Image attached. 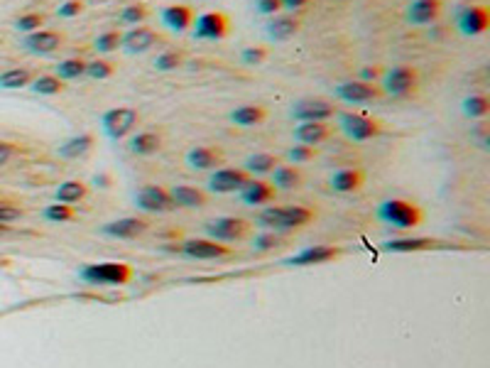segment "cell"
Masks as SVG:
<instances>
[{
  "mask_svg": "<svg viewBox=\"0 0 490 368\" xmlns=\"http://www.w3.org/2000/svg\"><path fill=\"white\" fill-rule=\"evenodd\" d=\"M135 206L140 211H147V214H167V211L177 209L172 196H169V191L164 189V186H154V184H147L137 191Z\"/></svg>",
  "mask_w": 490,
  "mask_h": 368,
  "instance_id": "obj_10",
  "label": "cell"
},
{
  "mask_svg": "<svg viewBox=\"0 0 490 368\" xmlns=\"http://www.w3.org/2000/svg\"><path fill=\"white\" fill-rule=\"evenodd\" d=\"M84 13V3L81 0H66V3H61L59 8H56V15L59 18H76V15H81Z\"/></svg>",
  "mask_w": 490,
  "mask_h": 368,
  "instance_id": "obj_47",
  "label": "cell"
},
{
  "mask_svg": "<svg viewBox=\"0 0 490 368\" xmlns=\"http://www.w3.org/2000/svg\"><path fill=\"white\" fill-rule=\"evenodd\" d=\"M23 219V209L8 204V201H0V224H10V221Z\"/></svg>",
  "mask_w": 490,
  "mask_h": 368,
  "instance_id": "obj_48",
  "label": "cell"
},
{
  "mask_svg": "<svg viewBox=\"0 0 490 368\" xmlns=\"http://www.w3.org/2000/svg\"><path fill=\"white\" fill-rule=\"evenodd\" d=\"M309 3H312V0H282V10H290V13H294V10H304Z\"/></svg>",
  "mask_w": 490,
  "mask_h": 368,
  "instance_id": "obj_52",
  "label": "cell"
},
{
  "mask_svg": "<svg viewBox=\"0 0 490 368\" xmlns=\"http://www.w3.org/2000/svg\"><path fill=\"white\" fill-rule=\"evenodd\" d=\"M121 42H123V35L118 32V30H106V32H101L94 40V47L101 54H108V52H116L118 47H121Z\"/></svg>",
  "mask_w": 490,
  "mask_h": 368,
  "instance_id": "obj_40",
  "label": "cell"
},
{
  "mask_svg": "<svg viewBox=\"0 0 490 368\" xmlns=\"http://www.w3.org/2000/svg\"><path fill=\"white\" fill-rule=\"evenodd\" d=\"M378 216H380V221H385L388 226L400 229V231L417 229V226L424 221V211L407 199H385L383 204L378 206Z\"/></svg>",
  "mask_w": 490,
  "mask_h": 368,
  "instance_id": "obj_2",
  "label": "cell"
},
{
  "mask_svg": "<svg viewBox=\"0 0 490 368\" xmlns=\"http://www.w3.org/2000/svg\"><path fill=\"white\" fill-rule=\"evenodd\" d=\"M272 186L275 189H285V191H290V189H297L299 184H302V172H299L294 165H277L275 170H272Z\"/></svg>",
  "mask_w": 490,
  "mask_h": 368,
  "instance_id": "obj_30",
  "label": "cell"
},
{
  "mask_svg": "<svg viewBox=\"0 0 490 368\" xmlns=\"http://www.w3.org/2000/svg\"><path fill=\"white\" fill-rule=\"evenodd\" d=\"M130 153L133 155H140V158H147V155H154L159 153V148H162V136L154 131H140L135 133V136L130 138Z\"/></svg>",
  "mask_w": 490,
  "mask_h": 368,
  "instance_id": "obj_29",
  "label": "cell"
},
{
  "mask_svg": "<svg viewBox=\"0 0 490 368\" xmlns=\"http://www.w3.org/2000/svg\"><path fill=\"white\" fill-rule=\"evenodd\" d=\"M490 111V101L488 96H468L466 101H463V113H466L468 118H486Z\"/></svg>",
  "mask_w": 490,
  "mask_h": 368,
  "instance_id": "obj_38",
  "label": "cell"
},
{
  "mask_svg": "<svg viewBox=\"0 0 490 368\" xmlns=\"http://www.w3.org/2000/svg\"><path fill=\"white\" fill-rule=\"evenodd\" d=\"M194 37L196 40H209V42H219L228 35V18L223 13H204L194 20Z\"/></svg>",
  "mask_w": 490,
  "mask_h": 368,
  "instance_id": "obj_11",
  "label": "cell"
},
{
  "mask_svg": "<svg viewBox=\"0 0 490 368\" xmlns=\"http://www.w3.org/2000/svg\"><path fill=\"white\" fill-rule=\"evenodd\" d=\"M292 136H294V143L314 148V145H321L324 140L331 138V126H329V123H299V126L294 128Z\"/></svg>",
  "mask_w": 490,
  "mask_h": 368,
  "instance_id": "obj_22",
  "label": "cell"
},
{
  "mask_svg": "<svg viewBox=\"0 0 490 368\" xmlns=\"http://www.w3.org/2000/svg\"><path fill=\"white\" fill-rule=\"evenodd\" d=\"M157 44H162V35L154 32L152 28H142V25H135V28L128 30L121 42V47L128 54H142V52L152 49Z\"/></svg>",
  "mask_w": 490,
  "mask_h": 368,
  "instance_id": "obj_15",
  "label": "cell"
},
{
  "mask_svg": "<svg viewBox=\"0 0 490 368\" xmlns=\"http://www.w3.org/2000/svg\"><path fill=\"white\" fill-rule=\"evenodd\" d=\"M44 219L51 221V224H64V221H71L74 219V209H71L69 204H49L47 209H44Z\"/></svg>",
  "mask_w": 490,
  "mask_h": 368,
  "instance_id": "obj_43",
  "label": "cell"
},
{
  "mask_svg": "<svg viewBox=\"0 0 490 368\" xmlns=\"http://www.w3.org/2000/svg\"><path fill=\"white\" fill-rule=\"evenodd\" d=\"M336 98H341L345 103H370V101H378L383 96V89L378 84H365V81H343L338 84L336 89Z\"/></svg>",
  "mask_w": 490,
  "mask_h": 368,
  "instance_id": "obj_14",
  "label": "cell"
},
{
  "mask_svg": "<svg viewBox=\"0 0 490 368\" xmlns=\"http://www.w3.org/2000/svg\"><path fill=\"white\" fill-rule=\"evenodd\" d=\"M383 74H385V69L380 64H368L358 71V81H365V84H378V81L383 79Z\"/></svg>",
  "mask_w": 490,
  "mask_h": 368,
  "instance_id": "obj_45",
  "label": "cell"
},
{
  "mask_svg": "<svg viewBox=\"0 0 490 368\" xmlns=\"http://www.w3.org/2000/svg\"><path fill=\"white\" fill-rule=\"evenodd\" d=\"M280 165V158L277 155H272V153H255V155H250V158L245 160V172L250 174H270L272 170Z\"/></svg>",
  "mask_w": 490,
  "mask_h": 368,
  "instance_id": "obj_32",
  "label": "cell"
},
{
  "mask_svg": "<svg viewBox=\"0 0 490 368\" xmlns=\"http://www.w3.org/2000/svg\"><path fill=\"white\" fill-rule=\"evenodd\" d=\"M223 162V153L211 145H196L187 153V165L192 170H216Z\"/></svg>",
  "mask_w": 490,
  "mask_h": 368,
  "instance_id": "obj_21",
  "label": "cell"
},
{
  "mask_svg": "<svg viewBox=\"0 0 490 368\" xmlns=\"http://www.w3.org/2000/svg\"><path fill=\"white\" fill-rule=\"evenodd\" d=\"M159 18H162L164 28L172 30V32H177V35H182L194 25L196 10L189 8V5H167V8L159 13Z\"/></svg>",
  "mask_w": 490,
  "mask_h": 368,
  "instance_id": "obj_17",
  "label": "cell"
},
{
  "mask_svg": "<svg viewBox=\"0 0 490 368\" xmlns=\"http://www.w3.org/2000/svg\"><path fill=\"white\" fill-rule=\"evenodd\" d=\"M240 59H243L245 64H250V66H257V64H262V61L267 59V49H265V47H245V49L240 52Z\"/></svg>",
  "mask_w": 490,
  "mask_h": 368,
  "instance_id": "obj_44",
  "label": "cell"
},
{
  "mask_svg": "<svg viewBox=\"0 0 490 368\" xmlns=\"http://www.w3.org/2000/svg\"><path fill=\"white\" fill-rule=\"evenodd\" d=\"M101 231H103V236H111V238H135V236H140L142 231H147V221L137 219V216H125V219L106 224Z\"/></svg>",
  "mask_w": 490,
  "mask_h": 368,
  "instance_id": "obj_24",
  "label": "cell"
},
{
  "mask_svg": "<svg viewBox=\"0 0 490 368\" xmlns=\"http://www.w3.org/2000/svg\"><path fill=\"white\" fill-rule=\"evenodd\" d=\"M265 118H267V111L260 103H245V106H238L235 111H231V121L240 128H255V126H260Z\"/></svg>",
  "mask_w": 490,
  "mask_h": 368,
  "instance_id": "obj_28",
  "label": "cell"
},
{
  "mask_svg": "<svg viewBox=\"0 0 490 368\" xmlns=\"http://www.w3.org/2000/svg\"><path fill=\"white\" fill-rule=\"evenodd\" d=\"M336 116V108L326 98H302L292 106V118L299 123H329Z\"/></svg>",
  "mask_w": 490,
  "mask_h": 368,
  "instance_id": "obj_7",
  "label": "cell"
},
{
  "mask_svg": "<svg viewBox=\"0 0 490 368\" xmlns=\"http://www.w3.org/2000/svg\"><path fill=\"white\" fill-rule=\"evenodd\" d=\"M140 123V113L130 106H118L111 108V111L103 113L101 118V128L111 140H123L125 136H130L133 131Z\"/></svg>",
  "mask_w": 490,
  "mask_h": 368,
  "instance_id": "obj_6",
  "label": "cell"
},
{
  "mask_svg": "<svg viewBox=\"0 0 490 368\" xmlns=\"http://www.w3.org/2000/svg\"><path fill=\"white\" fill-rule=\"evenodd\" d=\"M89 194V189H86L84 182H79V179H69V182H61L59 186H56V201L59 204H76V201H81L84 196Z\"/></svg>",
  "mask_w": 490,
  "mask_h": 368,
  "instance_id": "obj_33",
  "label": "cell"
},
{
  "mask_svg": "<svg viewBox=\"0 0 490 368\" xmlns=\"http://www.w3.org/2000/svg\"><path fill=\"white\" fill-rule=\"evenodd\" d=\"M204 231L211 241H238L247 233V221L238 219V216H219V219H211L204 224Z\"/></svg>",
  "mask_w": 490,
  "mask_h": 368,
  "instance_id": "obj_9",
  "label": "cell"
},
{
  "mask_svg": "<svg viewBox=\"0 0 490 368\" xmlns=\"http://www.w3.org/2000/svg\"><path fill=\"white\" fill-rule=\"evenodd\" d=\"M277 246V236L275 233H262V236H257L255 241H252V248L255 251H270V248Z\"/></svg>",
  "mask_w": 490,
  "mask_h": 368,
  "instance_id": "obj_50",
  "label": "cell"
},
{
  "mask_svg": "<svg viewBox=\"0 0 490 368\" xmlns=\"http://www.w3.org/2000/svg\"><path fill=\"white\" fill-rule=\"evenodd\" d=\"M299 28H302V20L294 18V15H275L267 23V37L275 40V42H285V40H292L299 32Z\"/></svg>",
  "mask_w": 490,
  "mask_h": 368,
  "instance_id": "obj_25",
  "label": "cell"
},
{
  "mask_svg": "<svg viewBox=\"0 0 490 368\" xmlns=\"http://www.w3.org/2000/svg\"><path fill=\"white\" fill-rule=\"evenodd\" d=\"M314 219V211L307 206H267L257 216V224L270 231H292L307 226Z\"/></svg>",
  "mask_w": 490,
  "mask_h": 368,
  "instance_id": "obj_1",
  "label": "cell"
},
{
  "mask_svg": "<svg viewBox=\"0 0 490 368\" xmlns=\"http://www.w3.org/2000/svg\"><path fill=\"white\" fill-rule=\"evenodd\" d=\"M35 79V74L30 69H23V66H13V69H5L3 74H0V89H25V86H30Z\"/></svg>",
  "mask_w": 490,
  "mask_h": 368,
  "instance_id": "obj_31",
  "label": "cell"
},
{
  "mask_svg": "<svg viewBox=\"0 0 490 368\" xmlns=\"http://www.w3.org/2000/svg\"><path fill=\"white\" fill-rule=\"evenodd\" d=\"M436 241L431 238H397V241H388L385 243V251L390 253H410V251H424V248H431Z\"/></svg>",
  "mask_w": 490,
  "mask_h": 368,
  "instance_id": "obj_36",
  "label": "cell"
},
{
  "mask_svg": "<svg viewBox=\"0 0 490 368\" xmlns=\"http://www.w3.org/2000/svg\"><path fill=\"white\" fill-rule=\"evenodd\" d=\"M3 231H8V224H0V233Z\"/></svg>",
  "mask_w": 490,
  "mask_h": 368,
  "instance_id": "obj_54",
  "label": "cell"
},
{
  "mask_svg": "<svg viewBox=\"0 0 490 368\" xmlns=\"http://www.w3.org/2000/svg\"><path fill=\"white\" fill-rule=\"evenodd\" d=\"M149 18V10H147V5H142V3H130V5H125L123 8V13H121V20L125 25H142L145 20Z\"/></svg>",
  "mask_w": 490,
  "mask_h": 368,
  "instance_id": "obj_39",
  "label": "cell"
},
{
  "mask_svg": "<svg viewBox=\"0 0 490 368\" xmlns=\"http://www.w3.org/2000/svg\"><path fill=\"white\" fill-rule=\"evenodd\" d=\"M380 81H383V86H380L383 93H388L392 98H407L419 89V71L415 66L397 64L385 71Z\"/></svg>",
  "mask_w": 490,
  "mask_h": 368,
  "instance_id": "obj_3",
  "label": "cell"
},
{
  "mask_svg": "<svg viewBox=\"0 0 490 368\" xmlns=\"http://www.w3.org/2000/svg\"><path fill=\"white\" fill-rule=\"evenodd\" d=\"M184 64V52H177V49H167V52H159L154 57V69L157 71H174Z\"/></svg>",
  "mask_w": 490,
  "mask_h": 368,
  "instance_id": "obj_37",
  "label": "cell"
},
{
  "mask_svg": "<svg viewBox=\"0 0 490 368\" xmlns=\"http://www.w3.org/2000/svg\"><path fill=\"white\" fill-rule=\"evenodd\" d=\"M113 71H116V66H113L108 59H94L86 64V76H91V79H96V81L111 79Z\"/></svg>",
  "mask_w": 490,
  "mask_h": 368,
  "instance_id": "obj_42",
  "label": "cell"
},
{
  "mask_svg": "<svg viewBox=\"0 0 490 368\" xmlns=\"http://www.w3.org/2000/svg\"><path fill=\"white\" fill-rule=\"evenodd\" d=\"M30 89H32L35 93H39V96H56V93L64 91V81H61L56 74H39L32 79Z\"/></svg>",
  "mask_w": 490,
  "mask_h": 368,
  "instance_id": "obj_35",
  "label": "cell"
},
{
  "mask_svg": "<svg viewBox=\"0 0 490 368\" xmlns=\"http://www.w3.org/2000/svg\"><path fill=\"white\" fill-rule=\"evenodd\" d=\"M363 182H365V174L360 172L358 167L338 170V172H333L331 179H329L331 189L338 191V194H353V191H358L360 186H363Z\"/></svg>",
  "mask_w": 490,
  "mask_h": 368,
  "instance_id": "obj_26",
  "label": "cell"
},
{
  "mask_svg": "<svg viewBox=\"0 0 490 368\" xmlns=\"http://www.w3.org/2000/svg\"><path fill=\"white\" fill-rule=\"evenodd\" d=\"M42 25H44V15L42 13H25V15H20V18L15 20V30H18V32H25V35L35 32V30H39Z\"/></svg>",
  "mask_w": 490,
  "mask_h": 368,
  "instance_id": "obj_41",
  "label": "cell"
},
{
  "mask_svg": "<svg viewBox=\"0 0 490 368\" xmlns=\"http://www.w3.org/2000/svg\"><path fill=\"white\" fill-rule=\"evenodd\" d=\"M101 182V186H108V182H111V179L106 177V174H96V184Z\"/></svg>",
  "mask_w": 490,
  "mask_h": 368,
  "instance_id": "obj_53",
  "label": "cell"
},
{
  "mask_svg": "<svg viewBox=\"0 0 490 368\" xmlns=\"http://www.w3.org/2000/svg\"><path fill=\"white\" fill-rule=\"evenodd\" d=\"M338 128L353 143H368V140H375L383 133V123L380 121L365 116V113H350V111L338 113Z\"/></svg>",
  "mask_w": 490,
  "mask_h": 368,
  "instance_id": "obj_4",
  "label": "cell"
},
{
  "mask_svg": "<svg viewBox=\"0 0 490 368\" xmlns=\"http://www.w3.org/2000/svg\"><path fill=\"white\" fill-rule=\"evenodd\" d=\"M255 8L260 15H270V18H275V15L282 13V0H257Z\"/></svg>",
  "mask_w": 490,
  "mask_h": 368,
  "instance_id": "obj_49",
  "label": "cell"
},
{
  "mask_svg": "<svg viewBox=\"0 0 490 368\" xmlns=\"http://www.w3.org/2000/svg\"><path fill=\"white\" fill-rule=\"evenodd\" d=\"M167 191H169V196H172L174 206H182V209H201V206H206V201H209L206 191L199 189V186L174 184V186H169Z\"/></svg>",
  "mask_w": 490,
  "mask_h": 368,
  "instance_id": "obj_19",
  "label": "cell"
},
{
  "mask_svg": "<svg viewBox=\"0 0 490 368\" xmlns=\"http://www.w3.org/2000/svg\"><path fill=\"white\" fill-rule=\"evenodd\" d=\"M458 32L466 35V37H476L483 35L490 28V13L486 5H471V8H463L458 13Z\"/></svg>",
  "mask_w": 490,
  "mask_h": 368,
  "instance_id": "obj_13",
  "label": "cell"
},
{
  "mask_svg": "<svg viewBox=\"0 0 490 368\" xmlns=\"http://www.w3.org/2000/svg\"><path fill=\"white\" fill-rule=\"evenodd\" d=\"M290 160L294 165H304L309 162V160H314V148H309V145H292L290 148Z\"/></svg>",
  "mask_w": 490,
  "mask_h": 368,
  "instance_id": "obj_46",
  "label": "cell"
},
{
  "mask_svg": "<svg viewBox=\"0 0 490 368\" xmlns=\"http://www.w3.org/2000/svg\"><path fill=\"white\" fill-rule=\"evenodd\" d=\"M79 275L89 285H128L133 280V268L125 263H94L81 268Z\"/></svg>",
  "mask_w": 490,
  "mask_h": 368,
  "instance_id": "obj_5",
  "label": "cell"
},
{
  "mask_svg": "<svg viewBox=\"0 0 490 368\" xmlns=\"http://www.w3.org/2000/svg\"><path fill=\"white\" fill-rule=\"evenodd\" d=\"M64 44V35L56 30H35V32L25 35L23 47L32 54H51Z\"/></svg>",
  "mask_w": 490,
  "mask_h": 368,
  "instance_id": "obj_16",
  "label": "cell"
},
{
  "mask_svg": "<svg viewBox=\"0 0 490 368\" xmlns=\"http://www.w3.org/2000/svg\"><path fill=\"white\" fill-rule=\"evenodd\" d=\"M441 8H443V0H415L407 8V20L412 25H431L439 18Z\"/></svg>",
  "mask_w": 490,
  "mask_h": 368,
  "instance_id": "obj_23",
  "label": "cell"
},
{
  "mask_svg": "<svg viewBox=\"0 0 490 368\" xmlns=\"http://www.w3.org/2000/svg\"><path fill=\"white\" fill-rule=\"evenodd\" d=\"M13 155H15V148H13V145L5 143V140H0V167H3V165H8Z\"/></svg>",
  "mask_w": 490,
  "mask_h": 368,
  "instance_id": "obj_51",
  "label": "cell"
},
{
  "mask_svg": "<svg viewBox=\"0 0 490 368\" xmlns=\"http://www.w3.org/2000/svg\"><path fill=\"white\" fill-rule=\"evenodd\" d=\"M86 64H89V61L81 59V57H69V59L56 64V76H59L61 81L81 79V76H86Z\"/></svg>",
  "mask_w": 490,
  "mask_h": 368,
  "instance_id": "obj_34",
  "label": "cell"
},
{
  "mask_svg": "<svg viewBox=\"0 0 490 368\" xmlns=\"http://www.w3.org/2000/svg\"><path fill=\"white\" fill-rule=\"evenodd\" d=\"M94 145H96V138L91 136V133H79V136L64 140L56 153L64 160H79V158H84V155H89L91 150H94Z\"/></svg>",
  "mask_w": 490,
  "mask_h": 368,
  "instance_id": "obj_27",
  "label": "cell"
},
{
  "mask_svg": "<svg viewBox=\"0 0 490 368\" xmlns=\"http://www.w3.org/2000/svg\"><path fill=\"white\" fill-rule=\"evenodd\" d=\"M240 194V201L245 206H262V204H270L275 199L277 189L272 186L270 182H262V179H250L243 189L238 191Z\"/></svg>",
  "mask_w": 490,
  "mask_h": 368,
  "instance_id": "obj_20",
  "label": "cell"
},
{
  "mask_svg": "<svg viewBox=\"0 0 490 368\" xmlns=\"http://www.w3.org/2000/svg\"><path fill=\"white\" fill-rule=\"evenodd\" d=\"M182 256L194 258V261H216V258L231 256V248L219 241H206V238H189L182 243Z\"/></svg>",
  "mask_w": 490,
  "mask_h": 368,
  "instance_id": "obj_12",
  "label": "cell"
},
{
  "mask_svg": "<svg viewBox=\"0 0 490 368\" xmlns=\"http://www.w3.org/2000/svg\"><path fill=\"white\" fill-rule=\"evenodd\" d=\"M250 174L243 167H216V172L209 177V191L214 194H233L240 191L250 182Z\"/></svg>",
  "mask_w": 490,
  "mask_h": 368,
  "instance_id": "obj_8",
  "label": "cell"
},
{
  "mask_svg": "<svg viewBox=\"0 0 490 368\" xmlns=\"http://www.w3.org/2000/svg\"><path fill=\"white\" fill-rule=\"evenodd\" d=\"M338 248L333 246H312V248H304L302 253H297V256L287 258V266H321V263H329L333 261V258H338Z\"/></svg>",
  "mask_w": 490,
  "mask_h": 368,
  "instance_id": "obj_18",
  "label": "cell"
}]
</instances>
